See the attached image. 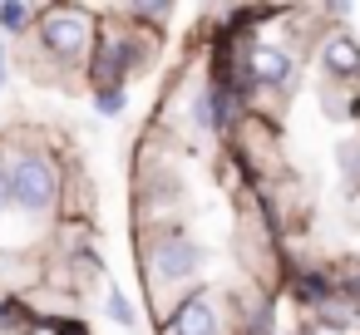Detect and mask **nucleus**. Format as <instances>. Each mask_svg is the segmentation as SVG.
I'll list each match as a JSON object with an SVG mask.
<instances>
[{
  "mask_svg": "<svg viewBox=\"0 0 360 335\" xmlns=\"http://www.w3.org/2000/svg\"><path fill=\"white\" fill-rule=\"evenodd\" d=\"M35 320V306L25 296H6L0 291V335H25Z\"/></svg>",
  "mask_w": 360,
  "mask_h": 335,
  "instance_id": "nucleus-12",
  "label": "nucleus"
},
{
  "mask_svg": "<svg viewBox=\"0 0 360 335\" xmlns=\"http://www.w3.org/2000/svg\"><path fill=\"white\" fill-rule=\"evenodd\" d=\"M350 222L360 227V197H350Z\"/></svg>",
  "mask_w": 360,
  "mask_h": 335,
  "instance_id": "nucleus-20",
  "label": "nucleus"
},
{
  "mask_svg": "<svg viewBox=\"0 0 360 335\" xmlns=\"http://www.w3.org/2000/svg\"><path fill=\"white\" fill-rule=\"evenodd\" d=\"M89 99H94L99 119H124V109H129V89H89Z\"/></svg>",
  "mask_w": 360,
  "mask_h": 335,
  "instance_id": "nucleus-16",
  "label": "nucleus"
},
{
  "mask_svg": "<svg viewBox=\"0 0 360 335\" xmlns=\"http://www.w3.org/2000/svg\"><path fill=\"white\" fill-rule=\"evenodd\" d=\"M94 35H99V11L94 6H40L35 30L25 40L35 45V55H40L45 70H55V74H84V65L94 55Z\"/></svg>",
  "mask_w": 360,
  "mask_h": 335,
  "instance_id": "nucleus-4",
  "label": "nucleus"
},
{
  "mask_svg": "<svg viewBox=\"0 0 360 335\" xmlns=\"http://www.w3.org/2000/svg\"><path fill=\"white\" fill-rule=\"evenodd\" d=\"M153 60H158V35L153 30L134 25L124 11H99L94 55L84 65L89 89H129Z\"/></svg>",
  "mask_w": 360,
  "mask_h": 335,
  "instance_id": "nucleus-3",
  "label": "nucleus"
},
{
  "mask_svg": "<svg viewBox=\"0 0 360 335\" xmlns=\"http://www.w3.org/2000/svg\"><path fill=\"white\" fill-rule=\"evenodd\" d=\"M316 65L326 84H360V40L350 30H321L316 35Z\"/></svg>",
  "mask_w": 360,
  "mask_h": 335,
  "instance_id": "nucleus-8",
  "label": "nucleus"
},
{
  "mask_svg": "<svg viewBox=\"0 0 360 335\" xmlns=\"http://www.w3.org/2000/svg\"><path fill=\"white\" fill-rule=\"evenodd\" d=\"M134 256H139L143 296L158 315H168L188 291L207 286V247L188 232V222L139 227L134 232Z\"/></svg>",
  "mask_w": 360,
  "mask_h": 335,
  "instance_id": "nucleus-2",
  "label": "nucleus"
},
{
  "mask_svg": "<svg viewBox=\"0 0 360 335\" xmlns=\"http://www.w3.org/2000/svg\"><path fill=\"white\" fill-rule=\"evenodd\" d=\"M188 217V183L178 163L134 173V227H173Z\"/></svg>",
  "mask_w": 360,
  "mask_h": 335,
  "instance_id": "nucleus-6",
  "label": "nucleus"
},
{
  "mask_svg": "<svg viewBox=\"0 0 360 335\" xmlns=\"http://www.w3.org/2000/svg\"><path fill=\"white\" fill-rule=\"evenodd\" d=\"M158 335H237V325H232V291L212 286V281L188 291L168 315H158Z\"/></svg>",
  "mask_w": 360,
  "mask_h": 335,
  "instance_id": "nucleus-7",
  "label": "nucleus"
},
{
  "mask_svg": "<svg viewBox=\"0 0 360 335\" xmlns=\"http://www.w3.org/2000/svg\"><path fill=\"white\" fill-rule=\"evenodd\" d=\"M45 286V251H20V247H0V291L6 296H35Z\"/></svg>",
  "mask_w": 360,
  "mask_h": 335,
  "instance_id": "nucleus-9",
  "label": "nucleus"
},
{
  "mask_svg": "<svg viewBox=\"0 0 360 335\" xmlns=\"http://www.w3.org/2000/svg\"><path fill=\"white\" fill-rule=\"evenodd\" d=\"M11 222V178H6V153H0V227Z\"/></svg>",
  "mask_w": 360,
  "mask_h": 335,
  "instance_id": "nucleus-18",
  "label": "nucleus"
},
{
  "mask_svg": "<svg viewBox=\"0 0 360 335\" xmlns=\"http://www.w3.org/2000/svg\"><path fill=\"white\" fill-rule=\"evenodd\" d=\"M330 276H335V301L360 310V261H335Z\"/></svg>",
  "mask_w": 360,
  "mask_h": 335,
  "instance_id": "nucleus-14",
  "label": "nucleus"
},
{
  "mask_svg": "<svg viewBox=\"0 0 360 335\" xmlns=\"http://www.w3.org/2000/svg\"><path fill=\"white\" fill-rule=\"evenodd\" d=\"M286 291L301 310H321L335 301V276L330 266H311V261H291V276H286Z\"/></svg>",
  "mask_w": 360,
  "mask_h": 335,
  "instance_id": "nucleus-10",
  "label": "nucleus"
},
{
  "mask_svg": "<svg viewBox=\"0 0 360 335\" xmlns=\"http://www.w3.org/2000/svg\"><path fill=\"white\" fill-rule=\"evenodd\" d=\"M335 173H340L345 197H360V133H355V138H345V143L335 148Z\"/></svg>",
  "mask_w": 360,
  "mask_h": 335,
  "instance_id": "nucleus-13",
  "label": "nucleus"
},
{
  "mask_svg": "<svg viewBox=\"0 0 360 335\" xmlns=\"http://www.w3.org/2000/svg\"><path fill=\"white\" fill-rule=\"evenodd\" d=\"M104 315H109L119 330H139V310H134V301H129L119 286H104Z\"/></svg>",
  "mask_w": 360,
  "mask_h": 335,
  "instance_id": "nucleus-15",
  "label": "nucleus"
},
{
  "mask_svg": "<svg viewBox=\"0 0 360 335\" xmlns=\"http://www.w3.org/2000/svg\"><path fill=\"white\" fill-rule=\"evenodd\" d=\"M227 143H232V158H237V168L247 173V188H262V183H276V178H286V158H281L286 148H281V129H276V119L242 114V119L232 124Z\"/></svg>",
  "mask_w": 360,
  "mask_h": 335,
  "instance_id": "nucleus-5",
  "label": "nucleus"
},
{
  "mask_svg": "<svg viewBox=\"0 0 360 335\" xmlns=\"http://www.w3.org/2000/svg\"><path fill=\"white\" fill-rule=\"evenodd\" d=\"M35 15H40V6H25V0H0V40H25L30 30H35Z\"/></svg>",
  "mask_w": 360,
  "mask_h": 335,
  "instance_id": "nucleus-11",
  "label": "nucleus"
},
{
  "mask_svg": "<svg viewBox=\"0 0 360 335\" xmlns=\"http://www.w3.org/2000/svg\"><path fill=\"white\" fill-rule=\"evenodd\" d=\"M25 335H65V315H35Z\"/></svg>",
  "mask_w": 360,
  "mask_h": 335,
  "instance_id": "nucleus-17",
  "label": "nucleus"
},
{
  "mask_svg": "<svg viewBox=\"0 0 360 335\" xmlns=\"http://www.w3.org/2000/svg\"><path fill=\"white\" fill-rule=\"evenodd\" d=\"M0 153H6V178H11V217L25 222L30 242L50 237L65 207V178L70 158L35 129H11L0 133Z\"/></svg>",
  "mask_w": 360,
  "mask_h": 335,
  "instance_id": "nucleus-1",
  "label": "nucleus"
},
{
  "mask_svg": "<svg viewBox=\"0 0 360 335\" xmlns=\"http://www.w3.org/2000/svg\"><path fill=\"white\" fill-rule=\"evenodd\" d=\"M6 89H11V45L0 40V94H6Z\"/></svg>",
  "mask_w": 360,
  "mask_h": 335,
  "instance_id": "nucleus-19",
  "label": "nucleus"
}]
</instances>
